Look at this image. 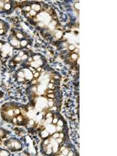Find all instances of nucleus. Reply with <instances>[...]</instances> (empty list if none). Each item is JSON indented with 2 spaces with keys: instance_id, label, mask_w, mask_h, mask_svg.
<instances>
[{
  "instance_id": "nucleus-1",
  "label": "nucleus",
  "mask_w": 117,
  "mask_h": 156,
  "mask_svg": "<svg viewBox=\"0 0 117 156\" xmlns=\"http://www.w3.org/2000/svg\"><path fill=\"white\" fill-rule=\"evenodd\" d=\"M67 133L64 131L55 132L48 138L42 140L41 153L45 155H56L62 144L66 142Z\"/></svg>"
},
{
  "instance_id": "nucleus-2",
  "label": "nucleus",
  "mask_w": 117,
  "mask_h": 156,
  "mask_svg": "<svg viewBox=\"0 0 117 156\" xmlns=\"http://www.w3.org/2000/svg\"><path fill=\"white\" fill-rule=\"evenodd\" d=\"M25 107V105L15 101L5 102L0 108V115L5 122L16 125L17 117L22 113Z\"/></svg>"
},
{
  "instance_id": "nucleus-3",
  "label": "nucleus",
  "mask_w": 117,
  "mask_h": 156,
  "mask_svg": "<svg viewBox=\"0 0 117 156\" xmlns=\"http://www.w3.org/2000/svg\"><path fill=\"white\" fill-rule=\"evenodd\" d=\"M7 41L12 48L18 50L27 48L29 44V39L27 38L26 34L20 32L17 29L12 30V33L8 37Z\"/></svg>"
},
{
  "instance_id": "nucleus-4",
  "label": "nucleus",
  "mask_w": 117,
  "mask_h": 156,
  "mask_svg": "<svg viewBox=\"0 0 117 156\" xmlns=\"http://www.w3.org/2000/svg\"><path fill=\"white\" fill-rule=\"evenodd\" d=\"M34 73V71H33V69L23 66V67L19 68V69L16 71L15 77L19 83H27L33 80Z\"/></svg>"
},
{
  "instance_id": "nucleus-5",
  "label": "nucleus",
  "mask_w": 117,
  "mask_h": 156,
  "mask_svg": "<svg viewBox=\"0 0 117 156\" xmlns=\"http://www.w3.org/2000/svg\"><path fill=\"white\" fill-rule=\"evenodd\" d=\"M3 145L10 152H18L22 151L23 148V144L21 140L15 136H11L4 140Z\"/></svg>"
},
{
  "instance_id": "nucleus-6",
  "label": "nucleus",
  "mask_w": 117,
  "mask_h": 156,
  "mask_svg": "<svg viewBox=\"0 0 117 156\" xmlns=\"http://www.w3.org/2000/svg\"><path fill=\"white\" fill-rule=\"evenodd\" d=\"M15 2L12 1H0V14H11L15 9Z\"/></svg>"
},
{
  "instance_id": "nucleus-7",
  "label": "nucleus",
  "mask_w": 117,
  "mask_h": 156,
  "mask_svg": "<svg viewBox=\"0 0 117 156\" xmlns=\"http://www.w3.org/2000/svg\"><path fill=\"white\" fill-rule=\"evenodd\" d=\"M75 154L77 155V154H76V150L73 144L69 145V143L66 142L65 144L61 146L56 155H75Z\"/></svg>"
},
{
  "instance_id": "nucleus-8",
  "label": "nucleus",
  "mask_w": 117,
  "mask_h": 156,
  "mask_svg": "<svg viewBox=\"0 0 117 156\" xmlns=\"http://www.w3.org/2000/svg\"><path fill=\"white\" fill-rule=\"evenodd\" d=\"M9 28H10L9 23L0 18V37L7 34L8 31L9 30Z\"/></svg>"
},
{
  "instance_id": "nucleus-9",
  "label": "nucleus",
  "mask_w": 117,
  "mask_h": 156,
  "mask_svg": "<svg viewBox=\"0 0 117 156\" xmlns=\"http://www.w3.org/2000/svg\"><path fill=\"white\" fill-rule=\"evenodd\" d=\"M11 133H12V132L9 130V129H5L3 127H0V140L5 139V137L9 136Z\"/></svg>"
},
{
  "instance_id": "nucleus-10",
  "label": "nucleus",
  "mask_w": 117,
  "mask_h": 156,
  "mask_svg": "<svg viewBox=\"0 0 117 156\" xmlns=\"http://www.w3.org/2000/svg\"><path fill=\"white\" fill-rule=\"evenodd\" d=\"M11 152L6 148L0 147V156H10Z\"/></svg>"
},
{
  "instance_id": "nucleus-11",
  "label": "nucleus",
  "mask_w": 117,
  "mask_h": 156,
  "mask_svg": "<svg viewBox=\"0 0 117 156\" xmlns=\"http://www.w3.org/2000/svg\"><path fill=\"white\" fill-rule=\"evenodd\" d=\"M4 94H5V93H4L2 90H0V99H1L2 97H3Z\"/></svg>"
}]
</instances>
